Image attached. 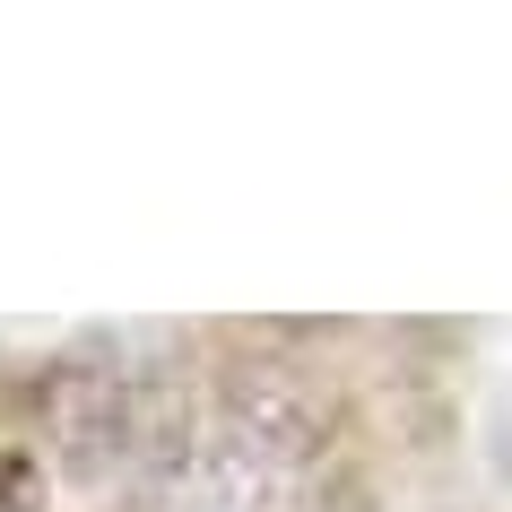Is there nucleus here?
<instances>
[{"instance_id":"nucleus-1","label":"nucleus","mask_w":512,"mask_h":512,"mask_svg":"<svg viewBox=\"0 0 512 512\" xmlns=\"http://www.w3.org/2000/svg\"><path fill=\"white\" fill-rule=\"evenodd\" d=\"M304 452H313V426H304L296 408L278 400H226L217 434L200 443L191 460V504L183 512H278L287 504V486H296Z\"/></svg>"}]
</instances>
